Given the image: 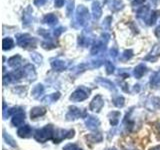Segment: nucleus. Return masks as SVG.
I'll return each mask as SVG.
<instances>
[{
  "instance_id": "nucleus-1",
  "label": "nucleus",
  "mask_w": 160,
  "mask_h": 150,
  "mask_svg": "<svg viewBox=\"0 0 160 150\" xmlns=\"http://www.w3.org/2000/svg\"><path fill=\"white\" fill-rule=\"evenodd\" d=\"M54 128L52 125H46L41 129H37L35 131L33 137L35 138V140L38 142L44 143L45 141H47L48 139H51L53 137L54 134Z\"/></svg>"
},
{
  "instance_id": "nucleus-2",
  "label": "nucleus",
  "mask_w": 160,
  "mask_h": 150,
  "mask_svg": "<svg viewBox=\"0 0 160 150\" xmlns=\"http://www.w3.org/2000/svg\"><path fill=\"white\" fill-rule=\"evenodd\" d=\"M89 95H90V90L88 88L84 86H80L71 94L69 99L74 102H81L83 100L87 99Z\"/></svg>"
},
{
  "instance_id": "nucleus-3",
  "label": "nucleus",
  "mask_w": 160,
  "mask_h": 150,
  "mask_svg": "<svg viewBox=\"0 0 160 150\" xmlns=\"http://www.w3.org/2000/svg\"><path fill=\"white\" fill-rule=\"evenodd\" d=\"M74 136V130H64V129H57L54 131L53 134V141L54 143H60L62 140L66 138H71Z\"/></svg>"
},
{
  "instance_id": "nucleus-4",
  "label": "nucleus",
  "mask_w": 160,
  "mask_h": 150,
  "mask_svg": "<svg viewBox=\"0 0 160 150\" xmlns=\"http://www.w3.org/2000/svg\"><path fill=\"white\" fill-rule=\"evenodd\" d=\"M84 116H86V112H85L84 110L72 106L69 108V111L66 114V119L67 120H75V119H78L80 117H84Z\"/></svg>"
},
{
  "instance_id": "nucleus-5",
  "label": "nucleus",
  "mask_w": 160,
  "mask_h": 150,
  "mask_svg": "<svg viewBox=\"0 0 160 150\" xmlns=\"http://www.w3.org/2000/svg\"><path fill=\"white\" fill-rule=\"evenodd\" d=\"M103 106H104V100L102 96L101 95H97V96H95L92 99V101L90 102L89 108L93 112H99L100 110L103 108Z\"/></svg>"
},
{
  "instance_id": "nucleus-6",
  "label": "nucleus",
  "mask_w": 160,
  "mask_h": 150,
  "mask_svg": "<svg viewBox=\"0 0 160 150\" xmlns=\"http://www.w3.org/2000/svg\"><path fill=\"white\" fill-rule=\"evenodd\" d=\"M77 18H78L79 23L81 25H84L86 23L87 19L89 18L88 10H87V8H85L83 5H80L77 9Z\"/></svg>"
},
{
  "instance_id": "nucleus-7",
  "label": "nucleus",
  "mask_w": 160,
  "mask_h": 150,
  "mask_svg": "<svg viewBox=\"0 0 160 150\" xmlns=\"http://www.w3.org/2000/svg\"><path fill=\"white\" fill-rule=\"evenodd\" d=\"M32 42H33V38L29 34H21L17 36V43L21 47L27 48L32 44Z\"/></svg>"
},
{
  "instance_id": "nucleus-8",
  "label": "nucleus",
  "mask_w": 160,
  "mask_h": 150,
  "mask_svg": "<svg viewBox=\"0 0 160 150\" xmlns=\"http://www.w3.org/2000/svg\"><path fill=\"white\" fill-rule=\"evenodd\" d=\"M24 119H25V113L23 112L22 109H20L17 113H15L12 116V124L14 126L21 127L24 124Z\"/></svg>"
},
{
  "instance_id": "nucleus-9",
  "label": "nucleus",
  "mask_w": 160,
  "mask_h": 150,
  "mask_svg": "<svg viewBox=\"0 0 160 150\" xmlns=\"http://www.w3.org/2000/svg\"><path fill=\"white\" fill-rule=\"evenodd\" d=\"M17 134L19 137H22V138L30 137L32 135V128L30 127L29 125H22L21 127L18 128Z\"/></svg>"
},
{
  "instance_id": "nucleus-10",
  "label": "nucleus",
  "mask_w": 160,
  "mask_h": 150,
  "mask_svg": "<svg viewBox=\"0 0 160 150\" xmlns=\"http://www.w3.org/2000/svg\"><path fill=\"white\" fill-rule=\"evenodd\" d=\"M23 73L26 76V78H28L29 80H34L36 78V72H35L34 66H32V64L25 65L23 68Z\"/></svg>"
},
{
  "instance_id": "nucleus-11",
  "label": "nucleus",
  "mask_w": 160,
  "mask_h": 150,
  "mask_svg": "<svg viewBox=\"0 0 160 150\" xmlns=\"http://www.w3.org/2000/svg\"><path fill=\"white\" fill-rule=\"evenodd\" d=\"M85 124H86V126L90 130H95L100 125V121L97 117L88 116V117H86V120H85Z\"/></svg>"
},
{
  "instance_id": "nucleus-12",
  "label": "nucleus",
  "mask_w": 160,
  "mask_h": 150,
  "mask_svg": "<svg viewBox=\"0 0 160 150\" xmlns=\"http://www.w3.org/2000/svg\"><path fill=\"white\" fill-rule=\"evenodd\" d=\"M46 113V110L43 107H34L31 109V111H30V117L31 119H35V118H38L40 116H43V115Z\"/></svg>"
},
{
  "instance_id": "nucleus-13",
  "label": "nucleus",
  "mask_w": 160,
  "mask_h": 150,
  "mask_svg": "<svg viewBox=\"0 0 160 150\" xmlns=\"http://www.w3.org/2000/svg\"><path fill=\"white\" fill-rule=\"evenodd\" d=\"M51 66L55 71H63L64 69H66L67 64L62 60H54L51 62Z\"/></svg>"
},
{
  "instance_id": "nucleus-14",
  "label": "nucleus",
  "mask_w": 160,
  "mask_h": 150,
  "mask_svg": "<svg viewBox=\"0 0 160 150\" xmlns=\"http://www.w3.org/2000/svg\"><path fill=\"white\" fill-rule=\"evenodd\" d=\"M43 93H44V87H43L42 84L35 85L32 89V91H31V95L34 98H39Z\"/></svg>"
},
{
  "instance_id": "nucleus-15",
  "label": "nucleus",
  "mask_w": 160,
  "mask_h": 150,
  "mask_svg": "<svg viewBox=\"0 0 160 150\" xmlns=\"http://www.w3.org/2000/svg\"><path fill=\"white\" fill-rule=\"evenodd\" d=\"M120 112L119 111H112L109 113V120H110V124L112 126H116L119 123V118H120Z\"/></svg>"
},
{
  "instance_id": "nucleus-16",
  "label": "nucleus",
  "mask_w": 160,
  "mask_h": 150,
  "mask_svg": "<svg viewBox=\"0 0 160 150\" xmlns=\"http://www.w3.org/2000/svg\"><path fill=\"white\" fill-rule=\"evenodd\" d=\"M59 97H60V93L59 92H56V93H53V94H50V95H47V96H45L42 99V102H44V103L55 102L56 100L59 99Z\"/></svg>"
},
{
  "instance_id": "nucleus-17",
  "label": "nucleus",
  "mask_w": 160,
  "mask_h": 150,
  "mask_svg": "<svg viewBox=\"0 0 160 150\" xmlns=\"http://www.w3.org/2000/svg\"><path fill=\"white\" fill-rule=\"evenodd\" d=\"M20 62H21V56L20 55H15V56H12L8 60L9 66H11L13 68H16L17 66H19Z\"/></svg>"
},
{
  "instance_id": "nucleus-18",
  "label": "nucleus",
  "mask_w": 160,
  "mask_h": 150,
  "mask_svg": "<svg viewBox=\"0 0 160 150\" xmlns=\"http://www.w3.org/2000/svg\"><path fill=\"white\" fill-rule=\"evenodd\" d=\"M92 10H93V14H94V17L98 19L100 16H101L102 14V10H101V6H100V4L98 1L94 2L92 4Z\"/></svg>"
},
{
  "instance_id": "nucleus-19",
  "label": "nucleus",
  "mask_w": 160,
  "mask_h": 150,
  "mask_svg": "<svg viewBox=\"0 0 160 150\" xmlns=\"http://www.w3.org/2000/svg\"><path fill=\"white\" fill-rule=\"evenodd\" d=\"M145 72H146V67H145L143 64H140L136 68H135L134 75H135V77H136V78H141L145 74Z\"/></svg>"
},
{
  "instance_id": "nucleus-20",
  "label": "nucleus",
  "mask_w": 160,
  "mask_h": 150,
  "mask_svg": "<svg viewBox=\"0 0 160 150\" xmlns=\"http://www.w3.org/2000/svg\"><path fill=\"white\" fill-rule=\"evenodd\" d=\"M97 82L100 83L101 85H103L104 87H106L107 89L109 90H111V91H115V87H114V85L111 81H109V80L107 79H103V78H100L97 80Z\"/></svg>"
},
{
  "instance_id": "nucleus-21",
  "label": "nucleus",
  "mask_w": 160,
  "mask_h": 150,
  "mask_svg": "<svg viewBox=\"0 0 160 150\" xmlns=\"http://www.w3.org/2000/svg\"><path fill=\"white\" fill-rule=\"evenodd\" d=\"M43 22L48 23L49 25H54L55 23H57V17L53 14H47L46 16L44 17Z\"/></svg>"
},
{
  "instance_id": "nucleus-22",
  "label": "nucleus",
  "mask_w": 160,
  "mask_h": 150,
  "mask_svg": "<svg viewBox=\"0 0 160 150\" xmlns=\"http://www.w3.org/2000/svg\"><path fill=\"white\" fill-rule=\"evenodd\" d=\"M14 46V41L12 38L7 37L3 39V49L4 50H9Z\"/></svg>"
},
{
  "instance_id": "nucleus-23",
  "label": "nucleus",
  "mask_w": 160,
  "mask_h": 150,
  "mask_svg": "<svg viewBox=\"0 0 160 150\" xmlns=\"http://www.w3.org/2000/svg\"><path fill=\"white\" fill-rule=\"evenodd\" d=\"M87 139L90 140L91 142L95 143V142H101L102 141V135L100 133H93L90 134L87 136Z\"/></svg>"
},
{
  "instance_id": "nucleus-24",
  "label": "nucleus",
  "mask_w": 160,
  "mask_h": 150,
  "mask_svg": "<svg viewBox=\"0 0 160 150\" xmlns=\"http://www.w3.org/2000/svg\"><path fill=\"white\" fill-rule=\"evenodd\" d=\"M124 97L123 96H117L113 99V103L116 107H123L124 106Z\"/></svg>"
},
{
  "instance_id": "nucleus-25",
  "label": "nucleus",
  "mask_w": 160,
  "mask_h": 150,
  "mask_svg": "<svg viewBox=\"0 0 160 150\" xmlns=\"http://www.w3.org/2000/svg\"><path fill=\"white\" fill-rule=\"evenodd\" d=\"M3 138H4V140L6 141L7 143H9L11 146H13V147H16V143L14 142V139L10 136L9 134H7V133H5V132H3Z\"/></svg>"
},
{
  "instance_id": "nucleus-26",
  "label": "nucleus",
  "mask_w": 160,
  "mask_h": 150,
  "mask_svg": "<svg viewBox=\"0 0 160 150\" xmlns=\"http://www.w3.org/2000/svg\"><path fill=\"white\" fill-rule=\"evenodd\" d=\"M151 85H157L159 82H160V76H159V73H157V72H155V73H153V75L151 76Z\"/></svg>"
},
{
  "instance_id": "nucleus-27",
  "label": "nucleus",
  "mask_w": 160,
  "mask_h": 150,
  "mask_svg": "<svg viewBox=\"0 0 160 150\" xmlns=\"http://www.w3.org/2000/svg\"><path fill=\"white\" fill-rule=\"evenodd\" d=\"M105 67H106V72L108 74H111L114 72V65L112 64V62H110V61H106L105 62Z\"/></svg>"
},
{
  "instance_id": "nucleus-28",
  "label": "nucleus",
  "mask_w": 160,
  "mask_h": 150,
  "mask_svg": "<svg viewBox=\"0 0 160 150\" xmlns=\"http://www.w3.org/2000/svg\"><path fill=\"white\" fill-rule=\"evenodd\" d=\"M31 58H32V60L34 62H36V63H41V61H42V56L40 54H38V53H32L31 54Z\"/></svg>"
},
{
  "instance_id": "nucleus-29",
  "label": "nucleus",
  "mask_w": 160,
  "mask_h": 150,
  "mask_svg": "<svg viewBox=\"0 0 160 150\" xmlns=\"http://www.w3.org/2000/svg\"><path fill=\"white\" fill-rule=\"evenodd\" d=\"M63 150H83L81 148H79L76 144H72V143H69L67 144L66 146L63 148Z\"/></svg>"
},
{
  "instance_id": "nucleus-30",
  "label": "nucleus",
  "mask_w": 160,
  "mask_h": 150,
  "mask_svg": "<svg viewBox=\"0 0 160 150\" xmlns=\"http://www.w3.org/2000/svg\"><path fill=\"white\" fill-rule=\"evenodd\" d=\"M148 10H149V7L148 6H143V7H141V8L139 9V11H138V17L145 16V15L147 14Z\"/></svg>"
},
{
  "instance_id": "nucleus-31",
  "label": "nucleus",
  "mask_w": 160,
  "mask_h": 150,
  "mask_svg": "<svg viewBox=\"0 0 160 150\" xmlns=\"http://www.w3.org/2000/svg\"><path fill=\"white\" fill-rule=\"evenodd\" d=\"M133 52H132V50H126V51H124V53H123V60H127V59H130L132 57V54Z\"/></svg>"
},
{
  "instance_id": "nucleus-32",
  "label": "nucleus",
  "mask_w": 160,
  "mask_h": 150,
  "mask_svg": "<svg viewBox=\"0 0 160 150\" xmlns=\"http://www.w3.org/2000/svg\"><path fill=\"white\" fill-rule=\"evenodd\" d=\"M73 3H74L73 0H69V1H68V4H67V15H68V16L73 10Z\"/></svg>"
},
{
  "instance_id": "nucleus-33",
  "label": "nucleus",
  "mask_w": 160,
  "mask_h": 150,
  "mask_svg": "<svg viewBox=\"0 0 160 150\" xmlns=\"http://www.w3.org/2000/svg\"><path fill=\"white\" fill-rule=\"evenodd\" d=\"M65 0H55V6L56 7H62L64 5Z\"/></svg>"
},
{
  "instance_id": "nucleus-34",
  "label": "nucleus",
  "mask_w": 160,
  "mask_h": 150,
  "mask_svg": "<svg viewBox=\"0 0 160 150\" xmlns=\"http://www.w3.org/2000/svg\"><path fill=\"white\" fill-rule=\"evenodd\" d=\"M145 2V0H134V1H132V5L133 6H139V5H142L143 3Z\"/></svg>"
},
{
  "instance_id": "nucleus-35",
  "label": "nucleus",
  "mask_w": 160,
  "mask_h": 150,
  "mask_svg": "<svg viewBox=\"0 0 160 150\" xmlns=\"http://www.w3.org/2000/svg\"><path fill=\"white\" fill-rule=\"evenodd\" d=\"M34 2L36 5H40V6H41V5H43L45 2H46V0H35Z\"/></svg>"
},
{
  "instance_id": "nucleus-36",
  "label": "nucleus",
  "mask_w": 160,
  "mask_h": 150,
  "mask_svg": "<svg viewBox=\"0 0 160 150\" xmlns=\"http://www.w3.org/2000/svg\"><path fill=\"white\" fill-rule=\"evenodd\" d=\"M110 53H111V56L115 57L117 55V49H111V51H110Z\"/></svg>"
},
{
  "instance_id": "nucleus-37",
  "label": "nucleus",
  "mask_w": 160,
  "mask_h": 150,
  "mask_svg": "<svg viewBox=\"0 0 160 150\" xmlns=\"http://www.w3.org/2000/svg\"><path fill=\"white\" fill-rule=\"evenodd\" d=\"M151 150H160V146H156V147H154V148L151 149Z\"/></svg>"
},
{
  "instance_id": "nucleus-38",
  "label": "nucleus",
  "mask_w": 160,
  "mask_h": 150,
  "mask_svg": "<svg viewBox=\"0 0 160 150\" xmlns=\"http://www.w3.org/2000/svg\"><path fill=\"white\" fill-rule=\"evenodd\" d=\"M110 150H116V149H115V148H112V149H110Z\"/></svg>"
},
{
  "instance_id": "nucleus-39",
  "label": "nucleus",
  "mask_w": 160,
  "mask_h": 150,
  "mask_svg": "<svg viewBox=\"0 0 160 150\" xmlns=\"http://www.w3.org/2000/svg\"><path fill=\"white\" fill-rule=\"evenodd\" d=\"M159 132H160V124H159Z\"/></svg>"
}]
</instances>
